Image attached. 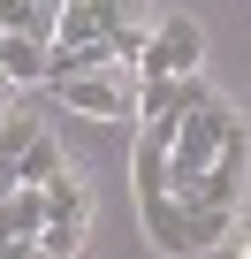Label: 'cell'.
I'll use <instances>...</instances> for the list:
<instances>
[{
	"mask_svg": "<svg viewBox=\"0 0 251 259\" xmlns=\"http://www.w3.org/2000/svg\"><path fill=\"white\" fill-rule=\"evenodd\" d=\"M213 92H206V76H145V92H137V114L145 122H183L190 107H206Z\"/></svg>",
	"mask_w": 251,
	"mask_h": 259,
	"instance_id": "8992f818",
	"label": "cell"
},
{
	"mask_svg": "<svg viewBox=\"0 0 251 259\" xmlns=\"http://www.w3.org/2000/svg\"><path fill=\"white\" fill-rule=\"evenodd\" d=\"M168 145H175V122H145V130H137V160H130L137 198H160V191H168Z\"/></svg>",
	"mask_w": 251,
	"mask_h": 259,
	"instance_id": "52a82bcc",
	"label": "cell"
},
{
	"mask_svg": "<svg viewBox=\"0 0 251 259\" xmlns=\"http://www.w3.org/2000/svg\"><path fill=\"white\" fill-rule=\"evenodd\" d=\"M236 122H243V114H236L228 99H206V107H190V114L175 122V145H168V183H183V176L213 168V153H221V138H228Z\"/></svg>",
	"mask_w": 251,
	"mask_h": 259,
	"instance_id": "277c9868",
	"label": "cell"
},
{
	"mask_svg": "<svg viewBox=\"0 0 251 259\" xmlns=\"http://www.w3.org/2000/svg\"><path fill=\"white\" fill-rule=\"evenodd\" d=\"M69 114H91V122H130L137 114V92H145V69L137 61H99L84 76H61L54 84Z\"/></svg>",
	"mask_w": 251,
	"mask_h": 259,
	"instance_id": "3957f363",
	"label": "cell"
},
{
	"mask_svg": "<svg viewBox=\"0 0 251 259\" xmlns=\"http://www.w3.org/2000/svg\"><path fill=\"white\" fill-rule=\"evenodd\" d=\"M0 31H23V38H46L61 31V0H0Z\"/></svg>",
	"mask_w": 251,
	"mask_h": 259,
	"instance_id": "8fae6325",
	"label": "cell"
},
{
	"mask_svg": "<svg viewBox=\"0 0 251 259\" xmlns=\"http://www.w3.org/2000/svg\"><path fill=\"white\" fill-rule=\"evenodd\" d=\"M38 130H46L38 114H16V107H8V114H0V153H8V160H23V145L38 138Z\"/></svg>",
	"mask_w": 251,
	"mask_h": 259,
	"instance_id": "4fadbf2b",
	"label": "cell"
},
{
	"mask_svg": "<svg viewBox=\"0 0 251 259\" xmlns=\"http://www.w3.org/2000/svg\"><path fill=\"white\" fill-rule=\"evenodd\" d=\"M61 168H69V153H61V145L46 138V130H38V138L23 145V160H16V183H54Z\"/></svg>",
	"mask_w": 251,
	"mask_h": 259,
	"instance_id": "7c38bea8",
	"label": "cell"
},
{
	"mask_svg": "<svg viewBox=\"0 0 251 259\" xmlns=\"http://www.w3.org/2000/svg\"><path fill=\"white\" fill-rule=\"evenodd\" d=\"M228 259H251V221H236V229H228Z\"/></svg>",
	"mask_w": 251,
	"mask_h": 259,
	"instance_id": "2e32d148",
	"label": "cell"
},
{
	"mask_svg": "<svg viewBox=\"0 0 251 259\" xmlns=\"http://www.w3.org/2000/svg\"><path fill=\"white\" fill-rule=\"evenodd\" d=\"M38 244H46L54 259H76V251H84V221H46V229H38Z\"/></svg>",
	"mask_w": 251,
	"mask_h": 259,
	"instance_id": "5bb4252c",
	"label": "cell"
},
{
	"mask_svg": "<svg viewBox=\"0 0 251 259\" xmlns=\"http://www.w3.org/2000/svg\"><path fill=\"white\" fill-rule=\"evenodd\" d=\"M198 61H206V31L190 16H160L153 38H145V54H137L145 76H198Z\"/></svg>",
	"mask_w": 251,
	"mask_h": 259,
	"instance_id": "5b68a950",
	"label": "cell"
},
{
	"mask_svg": "<svg viewBox=\"0 0 251 259\" xmlns=\"http://www.w3.org/2000/svg\"><path fill=\"white\" fill-rule=\"evenodd\" d=\"M46 61H54V46H46V38H23V31H0V69H8L16 84H46Z\"/></svg>",
	"mask_w": 251,
	"mask_h": 259,
	"instance_id": "9c48e42d",
	"label": "cell"
},
{
	"mask_svg": "<svg viewBox=\"0 0 251 259\" xmlns=\"http://www.w3.org/2000/svg\"><path fill=\"white\" fill-rule=\"evenodd\" d=\"M16 92H23V84H16L8 69H0V114H8V107H16Z\"/></svg>",
	"mask_w": 251,
	"mask_h": 259,
	"instance_id": "e0dca14e",
	"label": "cell"
},
{
	"mask_svg": "<svg viewBox=\"0 0 251 259\" xmlns=\"http://www.w3.org/2000/svg\"><path fill=\"white\" fill-rule=\"evenodd\" d=\"M137 213H145V236H153V251H168V259L221 251V244H228V229L243 221L236 206H190V198H175V191H160V198H137Z\"/></svg>",
	"mask_w": 251,
	"mask_h": 259,
	"instance_id": "6da1fadb",
	"label": "cell"
},
{
	"mask_svg": "<svg viewBox=\"0 0 251 259\" xmlns=\"http://www.w3.org/2000/svg\"><path fill=\"white\" fill-rule=\"evenodd\" d=\"M0 259H54L38 236H8V244H0Z\"/></svg>",
	"mask_w": 251,
	"mask_h": 259,
	"instance_id": "9a60e30c",
	"label": "cell"
},
{
	"mask_svg": "<svg viewBox=\"0 0 251 259\" xmlns=\"http://www.w3.org/2000/svg\"><path fill=\"white\" fill-rule=\"evenodd\" d=\"M38 191H46V221H84V229H91V183H84L76 168H61V176L38 183Z\"/></svg>",
	"mask_w": 251,
	"mask_h": 259,
	"instance_id": "30bf717a",
	"label": "cell"
},
{
	"mask_svg": "<svg viewBox=\"0 0 251 259\" xmlns=\"http://www.w3.org/2000/svg\"><path fill=\"white\" fill-rule=\"evenodd\" d=\"M84 38L114 46L122 61H137L145 38H153V0H61V31H54V46H84Z\"/></svg>",
	"mask_w": 251,
	"mask_h": 259,
	"instance_id": "7a4b0ae2",
	"label": "cell"
},
{
	"mask_svg": "<svg viewBox=\"0 0 251 259\" xmlns=\"http://www.w3.org/2000/svg\"><path fill=\"white\" fill-rule=\"evenodd\" d=\"M8 191H16V160L0 153V198H8Z\"/></svg>",
	"mask_w": 251,
	"mask_h": 259,
	"instance_id": "ac0fdd59",
	"label": "cell"
},
{
	"mask_svg": "<svg viewBox=\"0 0 251 259\" xmlns=\"http://www.w3.org/2000/svg\"><path fill=\"white\" fill-rule=\"evenodd\" d=\"M46 229V191L38 183H16L8 198H0V244L8 236H38Z\"/></svg>",
	"mask_w": 251,
	"mask_h": 259,
	"instance_id": "ba28073f",
	"label": "cell"
}]
</instances>
